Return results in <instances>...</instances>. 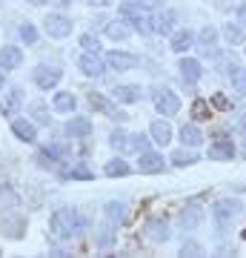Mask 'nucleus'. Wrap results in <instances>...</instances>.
I'll return each instance as SVG.
<instances>
[{"mask_svg":"<svg viewBox=\"0 0 246 258\" xmlns=\"http://www.w3.org/2000/svg\"><path fill=\"white\" fill-rule=\"evenodd\" d=\"M195 32L192 29H181V32H172V40H169V49H172L175 55H186L192 46H195Z\"/></svg>","mask_w":246,"mask_h":258,"instance_id":"f3484780","label":"nucleus"},{"mask_svg":"<svg viewBox=\"0 0 246 258\" xmlns=\"http://www.w3.org/2000/svg\"><path fill=\"white\" fill-rule=\"evenodd\" d=\"M32 81L37 83V89H43V92H49V89H55L57 83L63 81V72H60L57 66L40 63V66H35V72H32Z\"/></svg>","mask_w":246,"mask_h":258,"instance_id":"0eeeda50","label":"nucleus"},{"mask_svg":"<svg viewBox=\"0 0 246 258\" xmlns=\"http://www.w3.org/2000/svg\"><path fill=\"white\" fill-rule=\"evenodd\" d=\"M203 221H206V212H203V207H198V204H186V207L178 212V224H181V230H186V232H195Z\"/></svg>","mask_w":246,"mask_h":258,"instance_id":"1a4fd4ad","label":"nucleus"},{"mask_svg":"<svg viewBox=\"0 0 246 258\" xmlns=\"http://www.w3.org/2000/svg\"><path fill=\"white\" fill-rule=\"evenodd\" d=\"M143 232H146L149 241L166 244V241L172 238V224H169V218H163V215H152V218L143 224Z\"/></svg>","mask_w":246,"mask_h":258,"instance_id":"39448f33","label":"nucleus"},{"mask_svg":"<svg viewBox=\"0 0 246 258\" xmlns=\"http://www.w3.org/2000/svg\"><path fill=\"white\" fill-rule=\"evenodd\" d=\"M169 161H172V166H181V169H183V166H192V164H198V155L192 152V147H189V149H175Z\"/></svg>","mask_w":246,"mask_h":258,"instance_id":"7c9ffc66","label":"nucleus"},{"mask_svg":"<svg viewBox=\"0 0 246 258\" xmlns=\"http://www.w3.org/2000/svg\"><path fill=\"white\" fill-rule=\"evenodd\" d=\"M0 198H6L9 204H18V195L9 189V184H0Z\"/></svg>","mask_w":246,"mask_h":258,"instance_id":"c03bdc74","label":"nucleus"},{"mask_svg":"<svg viewBox=\"0 0 246 258\" xmlns=\"http://www.w3.org/2000/svg\"><path fill=\"white\" fill-rule=\"evenodd\" d=\"M115 238H118L115 224H109V227H101V230H98V235H95V241H98V247H101V249H109L112 244H115Z\"/></svg>","mask_w":246,"mask_h":258,"instance_id":"c9c22d12","label":"nucleus"},{"mask_svg":"<svg viewBox=\"0 0 246 258\" xmlns=\"http://www.w3.org/2000/svg\"><path fill=\"white\" fill-rule=\"evenodd\" d=\"M106 66H109L112 72H132V69H137L140 66V57L137 55H129V52H109L106 55Z\"/></svg>","mask_w":246,"mask_h":258,"instance_id":"9d476101","label":"nucleus"},{"mask_svg":"<svg viewBox=\"0 0 246 258\" xmlns=\"http://www.w3.org/2000/svg\"><path fill=\"white\" fill-rule=\"evenodd\" d=\"M80 46L86 49V52H98V49H101V40H98L95 35H83L80 37Z\"/></svg>","mask_w":246,"mask_h":258,"instance_id":"37998d69","label":"nucleus"},{"mask_svg":"<svg viewBox=\"0 0 246 258\" xmlns=\"http://www.w3.org/2000/svg\"><path fill=\"white\" fill-rule=\"evenodd\" d=\"M223 37H226L232 46H237V43H243L246 40V32H243L240 23H226V26H223Z\"/></svg>","mask_w":246,"mask_h":258,"instance_id":"f704fd0d","label":"nucleus"},{"mask_svg":"<svg viewBox=\"0 0 246 258\" xmlns=\"http://www.w3.org/2000/svg\"><path fill=\"white\" fill-rule=\"evenodd\" d=\"M163 166H166V161H163V155L160 152H140V158H137V169L143 172V175H157V172H163Z\"/></svg>","mask_w":246,"mask_h":258,"instance_id":"ddd939ff","label":"nucleus"},{"mask_svg":"<svg viewBox=\"0 0 246 258\" xmlns=\"http://www.w3.org/2000/svg\"><path fill=\"white\" fill-rule=\"evenodd\" d=\"M92 132H95V126H92V120L86 115H74V118L66 120V135L74 141H86Z\"/></svg>","mask_w":246,"mask_h":258,"instance_id":"9b49d317","label":"nucleus"},{"mask_svg":"<svg viewBox=\"0 0 246 258\" xmlns=\"http://www.w3.org/2000/svg\"><path fill=\"white\" fill-rule=\"evenodd\" d=\"M103 215H106V221L115 224V227H123L129 221V204L126 201H109L103 207Z\"/></svg>","mask_w":246,"mask_h":258,"instance_id":"dca6fc26","label":"nucleus"},{"mask_svg":"<svg viewBox=\"0 0 246 258\" xmlns=\"http://www.w3.org/2000/svg\"><path fill=\"white\" fill-rule=\"evenodd\" d=\"M157 0H120V12H132V15H143L146 9H155Z\"/></svg>","mask_w":246,"mask_h":258,"instance_id":"cd10ccee","label":"nucleus"},{"mask_svg":"<svg viewBox=\"0 0 246 258\" xmlns=\"http://www.w3.org/2000/svg\"><path fill=\"white\" fill-rule=\"evenodd\" d=\"M43 29L49 37H55V40H63V37L72 35V20L66 18V15H60V12H49L43 20Z\"/></svg>","mask_w":246,"mask_h":258,"instance_id":"423d86ee","label":"nucleus"},{"mask_svg":"<svg viewBox=\"0 0 246 258\" xmlns=\"http://www.w3.org/2000/svg\"><path fill=\"white\" fill-rule=\"evenodd\" d=\"M178 72H181V81L186 83V86H195V83L203 78V66H201V60H195V57H181Z\"/></svg>","mask_w":246,"mask_h":258,"instance_id":"f8f14e48","label":"nucleus"},{"mask_svg":"<svg viewBox=\"0 0 246 258\" xmlns=\"http://www.w3.org/2000/svg\"><path fill=\"white\" fill-rule=\"evenodd\" d=\"M149 138H152V144H157V147H166L169 141H172V126H169V120H152V126H149Z\"/></svg>","mask_w":246,"mask_h":258,"instance_id":"4be33fe9","label":"nucleus"},{"mask_svg":"<svg viewBox=\"0 0 246 258\" xmlns=\"http://www.w3.org/2000/svg\"><path fill=\"white\" fill-rule=\"evenodd\" d=\"M181 255H203V247L198 244V241H183L181 244Z\"/></svg>","mask_w":246,"mask_h":258,"instance_id":"79ce46f5","label":"nucleus"},{"mask_svg":"<svg viewBox=\"0 0 246 258\" xmlns=\"http://www.w3.org/2000/svg\"><path fill=\"white\" fill-rule=\"evenodd\" d=\"M0 6H3V0H0Z\"/></svg>","mask_w":246,"mask_h":258,"instance_id":"5fc2aeb1","label":"nucleus"},{"mask_svg":"<svg viewBox=\"0 0 246 258\" xmlns=\"http://www.w3.org/2000/svg\"><path fill=\"white\" fill-rule=\"evenodd\" d=\"M126 26V23H123V20H112L109 26H106V37H112V40H126L129 37V29H123Z\"/></svg>","mask_w":246,"mask_h":258,"instance_id":"e433bc0d","label":"nucleus"},{"mask_svg":"<svg viewBox=\"0 0 246 258\" xmlns=\"http://www.w3.org/2000/svg\"><path fill=\"white\" fill-rule=\"evenodd\" d=\"M29 6H43V3H49V0H26Z\"/></svg>","mask_w":246,"mask_h":258,"instance_id":"09e8293b","label":"nucleus"},{"mask_svg":"<svg viewBox=\"0 0 246 258\" xmlns=\"http://www.w3.org/2000/svg\"><path fill=\"white\" fill-rule=\"evenodd\" d=\"M49 230H52V235H55L57 241H72L86 230V218H83L74 207H60V210L52 212Z\"/></svg>","mask_w":246,"mask_h":258,"instance_id":"f257e3e1","label":"nucleus"},{"mask_svg":"<svg viewBox=\"0 0 246 258\" xmlns=\"http://www.w3.org/2000/svg\"><path fill=\"white\" fill-rule=\"evenodd\" d=\"M209 161H232V158L237 155L235 144H232V138H218L215 144H209Z\"/></svg>","mask_w":246,"mask_h":258,"instance_id":"2eb2a0df","label":"nucleus"},{"mask_svg":"<svg viewBox=\"0 0 246 258\" xmlns=\"http://www.w3.org/2000/svg\"><path fill=\"white\" fill-rule=\"evenodd\" d=\"M103 172H106L109 178H126L129 172H132V164H126L123 158H112L109 164L103 166Z\"/></svg>","mask_w":246,"mask_h":258,"instance_id":"bb28decb","label":"nucleus"},{"mask_svg":"<svg viewBox=\"0 0 246 258\" xmlns=\"http://www.w3.org/2000/svg\"><path fill=\"white\" fill-rule=\"evenodd\" d=\"M198 43H201V52L215 49V46H218V29H215V26H203L201 35H198Z\"/></svg>","mask_w":246,"mask_h":258,"instance_id":"2f4dec72","label":"nucleus"},{"mask_svg":"<svg viewBox=\"0 0 246 258\" xmlns=\"http://www.w3.org/2000/svg\"><path fill=\"white\" fill-rule=\"evenodd\" d=\"M240 235H243V241H246V230H243V232H240Z\"/></svg>","mask_w":246,"mask_h":258,"instance_id":"603ef678","label":"nucleus"},{"mask_svg":"<svg viewBox=\"0 0 246 258\" xmlns=\"http://www.w3.org/2000/svg\"><path fill=\"white\" fill-rule=\"evenodd\" d=\"M232 89L237 95H246V69H240V66L232 72Z\"/></svg>","mask_w":246,"mask_h":258,"instance_id":"58836bf2","label":"nucleus"},{"mask_svg":"<svg viewBox=\"0 0 246 258\" xmlns=\"http://www.w3.org/2000/svg\"><path fill=\"white\" fill-rule=\"evenodd\" d=\"M18 35H20V40L26 43V46H35L37 43V29H35V23H20V29H18Z\"/></svg>","mask_w":246,"mask_h":258,"instance_id":"4c0bfd02","label":"nucleus"},{"mask_svg":"<svg viewBox=\"0 0 246 258\" xmlns=\"http://www.w3.org/2000/svg\"><path fill=\"white\" fill-rule=\"evenodd\" d=\"M240 212H243V204L237 201V198H220V201H215V207H212V218L218 224V230L223 232Z\"/></svg>","mask_w":246,"mask_h":258,"instance_id":"7ed1b4c3","label":"nucleus"},{"mask_svg":"<svg viewBox=\"0 0 246 258\" xmlns=\"http://www.w3.org/2000/svg\"><path fill=\"white\" fill-rule=\"evenodd\" d=\"M66 178H69V181H95V172L89 169V164L74 161V164L66 169Z\"/></svg>","mask_w":246,"mask_h":258,"instance_id":"a878e982","label":"nucleus"},{"mask_svg":"<svg viewBox=\"0 0 246 258\" xmlns=\"http://www.w3.org/2000/svg\"><path fill=\"white\" fill-rule=\"evenodd\" d=\"M237 132H240V135H246V112H243V115H240V118H237Z\"/></svg>","mask_w":246,"mask_h":258,"instance_id":"a18cd8bd","label":"nucleus"},{"mask_svg":"<svg viewBox=\"0 0 246 258\" xmlns=\"http://www.w3.org/2000/svg\"><path fill=\"white\" fill-rule=\"evenodd\" d=\"M29 115L40 123V126H49L52 123V118H49V109H46V103L43 101H32L29 103Z\"/></svg>","mask_w":246,"mask_h":258,"instance_id":"473e14b6","label":"nucleus"},{"mask_svg":"<svg viewBox=\"0 0 246 258\" xmlns=\"http://www.w3.org/2000/svg\"><path fill=\"white\" fill-rule=\"evenodd\" d=\"M29 230V218L20 215V212L9 210V212H0V235L9 241H20Z\"/></svg>","mask_w":246,"mask_h":258,"instance_id":"f03ea898","label":"nucleus"},{"mask_svg":"<svg viewBox=\"0 0 246 258\" xmlns=\"http://www.w3.org/2000/svg\"><path fill=\"white\" fill-rule=\"evenodd\" d=\"M12 132H15V138L23 141V144H35L37 141V126L29 118H15L12 120Z\"/></svg>","mask_w":246,"mask_h":258,"instance_id":"6ab92c4d","label":"nucleus"},{"mask_svg":"<svg viewBox=\"0 0 246 258\" xmlns=\"http://www.w3.org/2000/svg\"><path fill=\"white\" fill-rule=\"evenodd\" d=\"M175 18H178V15H175L172 9H163V12H157L155 18H152V32H155V35H172V29H175Z\"/></svg>","mask_w":246,"mask_h":258,"instance_id":"aec40b11","label":"nucleus"},{"mask_svg":"<svg viewBox=\"0 0 246 258\" xmlns=\"http://www.w3.org/2000/svg\"><path fill=\"white\" fill-rule=\"evenodd\" d=\"M152 101H155V109L163 115V118H172L181 112V95L169 89V86H155L152 89Z\"/></svg>","mask_w":246,"mask_h":258,"instance_id":"20e7f679","label":"nucleus"},{"mask_svg":"<svg viewBox=\"0 0 246 258\" xmlns=\"http://www.w3.org/2000/svg\"><path fill=\"white\" fill-rule=\"evenodd\" d=\"M52 106H55V112L72 115V112L77 109V98H74L72 92H57V95H55V101H52Z\"/></svg>","mask_w":246,"mask_h":258,"instance_id":"393cba45","label":"nucleus"},{"mask_svg":"<svg viewBox=\"0 0 246 258\" xmlns=\"http://www.w3.org/2000/svg\"><path fill=\"white\" fill-rule=\"evenodd\" d=\"M237 18H240V23H246V0L237 6Z\"/></svg>","mask_w":246,"mask_h":258,"instance_id":"49530a36","label":"nucleus"},{"mask_svg":"<svg viewBox=\"0 0 246 258\" xmlns=\"http://www.w3.org/2000/svg\"><path fill=\"white\" fill-rule=\"evenodd\" d=\"M77 69H80L86 78H103L106 75V57H101V52H83L77 57Z\"/></svg>","mask_w":246,"mask_h":258,"instance_id":"6e6552de","label":"nucleus"},{"mask_svg":"<svg viewBox=\"0 0 246 258\" xmlns=\"http://www.w3.org/2000/svg\"><path fill=\"white\" fill-rule=\"evenodd\" d=\"M126 138H129V135L123 132V129H112V132H109V144L115 149H120V152L126 149Z\"/></svg>","mask_w":246,"mask_h":258,"instance_id":"a19ab883","label":"nucleus"},{"mask_svg":"<svg viewBox=\"0 0 246 258\" xmlns=\"http://www.w3.org/2000/svg\"><path fill=\"white\" fill-rule=\"evenodd\" d=\"M243 155H246V144H243Z\"/></svg>","mask_w":246,"mask_h":258,"instance_id":"864d4df0","label":"nucleus"},{"mask_svg":"<svg viewBox=\"0 0 246 258\" xmlns=\"http://www.w3.org/2000/svg\"><path fill=\"white\" fill-rule=\"evenodd\" d=\"M118 18L126 23V26H132L137 32V35H149L152 32V18H146V15H132V12H118Z\"/></svg>","mask_w":246,"mask_h":258,"instance_id":"412c9836","label":"nucleus"},{"mask_svg":"<svg viewBox=\"0 0 246 258\" xmlns=\"http://www.w3.org/2000/svg\"><path fill=\"white\" fill-rule=\"evenodd\" d=\"M192 118H195V123L209 120L212 118V103L206 101V98H195V101H192Z\"/></svg>","mask_w":246,"mask_h":258,"instance_id":"c85d7f7f","label":"nucleus"},{"mask_svg":"<svg viewBox=\"0 0 246 258\" xmlns=\"http://www.w3.org/2000/svg\"><path fill=\"white\" fill-rule=\"evenodd\" d=\"M86 101H89V106L95 112H103V115H112V112H115V101L106 98L103 92H89L86 95Z\"/></svg>","mask_w":246,"mask_h":258,"instance_id":"b1692460","label":"nucleus"},{"mask_svg":"<svg viewBox=\"0 0 246 258\" xmlns=\"http://www.w3.org/2000/svg\"><path fill=\"white\" fill-rule=\"evenodd\" d=\"M237 189H240V192H246V186H237Z\"/></svg>","mask_w":246,"mask_h":258,"instance_id":"3c124183","label":"nucleus"},{"mask_svg":"<svg viewBox=\"0 0 246 258\" xmlns=\"http://www.w3.org/2000/svg\"><path fill=\"white\" fill-rule=\"evenodd\" d=\"M57 161H60V158L52 152V147H43V149H40V152L35 155V164L40 166V169H55Z\"/></svg>","mask_w":246,"mask_h":258,"instance_id":"72a5a7b5","label":"nucleus"},{"mask_svg":"<svg viewBox=\"0 0 246 258\" xmlns=\"http://www.w3.org/2000/svg\"><path fill=\"white\" fill-rule=\"evenodd\" d=\"M89 3H92V6H101V9H103V6H109L112 0H89Z\"/></svg>","mask_w":246,"mask_h":258,"instance_id":"de8ad7c7","label":"nucleus"},{"mask_svg":"<svg viewBox=\"0 0 246 258\" xmlns=\"http://www.w3.org/2000/svg\"><path fill=\"white\" fill-rule=\"evenodd\" d=\"M3 83H6V75H3V69H0V89H3Z\"/></svg>","mask_w":246,"mask_h":258,"instance_id":"8fccbe9b","label":"nucleus"},{"mask_svg":"<svg viewBox=\"0 0 246 258\" xmlns=\"http://www.w3.org/2000/svg\"><path fill=\"white\" fill-rule=\"evenodd\" d=\"M181 141H183V147H201L203 141H206V135L201 132V126L198 123H183L181 126Z\"/></svg>","mask_w":246,"mask_h":258,"instance_id":"5701e85b","label":"nucleus"},{"mask_svg":"<svg viewBox=\"0 0 246 258\" xmlns=\"http://www.w3.org/2000/svg\"><path fill=\"white\" fill-rule=\"evenodd\" d=\"M146 149H149V135L135 132V135H129L126 138V149H123V152H135V155H140V152H146Z\"/></svg>","mask_w":246,"mask_h":258,"instance_id":"c756f323","label":"nucleus"},{"mask_svg":"<svg viewBox=\"0 0 246 258\" xmlns=\"http://www.w3.org/2000/svg\"><path fill=\"white\" fill-rule=\"evenodd\" d=\"M209 103L215 106V109H220V112H229L232 109V101H229L223 92H215V95H209Z\"/></svg>","mask_w":246,"mask_h":258,"instance_id":"ea45409f","label":"nucleus"},{"mask_svg":"<svg viewBox=\"0 0 246 258\" xmlns=\"http://www.w3.org/2000/svg\"><path fill=\"white\" fill-rule=\"evenodd\" d=\"M112 98L118 103H140V98H143V89L140 86H135V83H120V86H115L112 89Z\"/></svg>","mask_w":246,"mask_h":258,"instance_id":"a211bd4d","label":"nucleus"},{"mask_svg":"<svg viewBox=\"0 0 246 258\" xmlns=\"http://www.w3.org/2000/svg\"><path fill=\"white\" fill-rule=\"evenodd\" d=\"M20 63H23V49L12 46V43L0 46V69L3 72H15V69H20Z\"/></svg>","mask_w":246,"mask_h":258,"instance_id":"4468645a","label":"nucleus"}]
</instances>
